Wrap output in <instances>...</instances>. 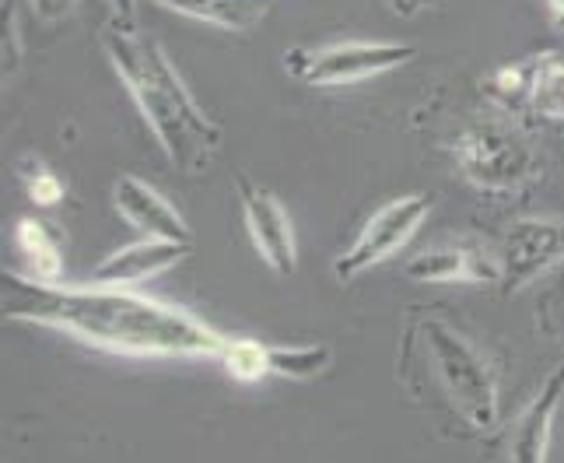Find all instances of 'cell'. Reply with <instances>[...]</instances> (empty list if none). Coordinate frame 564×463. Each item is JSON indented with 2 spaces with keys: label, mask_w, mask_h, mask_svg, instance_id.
I'll return each mask as SVG.
<instances>
[{
  "label": "cell",
  "mask_w": 564,
  "mask_h": 463,
  "mask_svg": "<svg viewBox=\"0 0 564 463\" xmlns=\"http://www.w3.org/2000/svg\"><path fill=\"white\" fill-rule=\"evenodd\" d=\"M4 316L127 358H221L228 337L189 309L120 284L35 281L4 270Z\"/></svg>",
  "instance_id": "6da1fadb"
},
{
  "label": "cell",
  "mask_w": 564,
  "mask_h": 463,
  "mask_svg": "<svg viewBox=\"0 0 564 463\" xmlns=\"http://www.w3.org/2000/svg\"><path fill=\"white\" fill-rule=\"evenodd\" d=\"M102 50L165 159L189 176L207 172L221 151L225 130L193 99L165 46L138 22L109 18L102 29Z\"/></svg>",
  "instance_id": "7a4b0ae2"
},
{
  "label": "cell",
  "mask_w": 564,
  "mask_h": 463,
  "mask_svg": "<svg viewBox=\"0 0 564 463\" xmlns=\"http://www.w3.org/2000/svg\"><path fill=\"white\" fill-rule=\"evenodd\" d=\"M397 365L406 394L424 411H442L449 421H456L459 432L488 435L501 424L495 365L442 316H406Z\"/></svg>",
  "instance_id": "3957f363"
},
{
  "label": "cell",
  "mask_w": 564,
  "mask_h": 463,
  "mask_svg": "<svg viewBox=\"0 0 564 463\" xmlns=\"http://www.w3.org/2000/svg\"><path fill=\"white\" fill-rule=\"evenodd\" d=\"M453 159L459 176L484 193H519L543 172V159L527 133L501 120L466 127L453 144Z\"/></svg>",
  "instance_id": "277c9868"
},
{
  "label": "cell",
  "mask_w": 564,
  "mask_h": 463,
  "mask_svg": "<svg viewBox=\"0 0 564 463\" xmlns=\"http://www.w3.org/2000/svg\"><path fill=\"white\" fill-rule=\"evenodd\" d=\"M417 56L414 43H382V39H344L329 46H291L284 71L308 88H344L372 82L406 67Z\"/></svg>",
  "instance_id": "5b68a950"
},
{
  "label": "cell",
  "mask_w": 564,
  "mask_h": 463,
  "mask_svg": "<svg viewBox=\"0 0 564 463\" xmlns=\"http://www.w3.org/2000/svg\"><path fill=\"white\" fill-rule=\"evenodd\" d=\"M435 201L427 193H403V197L386 201L379 211L368 215V222L358 228V236L351 246L334 260V274L340 284L361 278L365 270H372L386 263L389 257H397L400 249L417 236V228L432 215Z\"/></svg>",
  "instance_id": "8992f818"
},
{
  "label": "cell",
  "mask_w": 564,
  "mask_h": 463,
  "mask_svg": "<svg viewBox=\"0 0 564 463\" xmlns=\"http://www.w3.org/2000/svg\"><path fill=\"white\" fill-rule=\"evenodd\" d=\"M501 292L516 295L564 263V218H519L498 243Z\"/></svg>",
  "instance_id": "52a82bcc"
},
{
  "label": "cell",
  "mask_w": 564,
  "mask_h": 463,
  "mask_svg": "<svg viewBox=\"0 0 564 463\" xmlns=\"http://www.w3.org/2000/svg\"><path fill=\"white\" fill-rule=\"evenodd\" d=\"M236 190H239V207H242V222H246L252 249H257L260 260L274 270L278 278H291L299 270V243H295V225H291L284 204L267 186L252 183L246 172L236 176Z\"/></svg>",
  "instance_id": "ba28073f"
},
{
  "label": "cell",
  "mask_w": 564,
  "mask_h": 463,
  "mask_svg": "<svg viewBox=\"0 0 564 463\" xmlns=\"http://www.w3.org/2000/svg\"><path fill=\"white\" fill-rule=\"evenodd\" d=\"M403 274L417 284H498L501 263L498 249H488L474 239L435 243L406 260Z\"/></svg>",
  "instance_id": "9c48e42d"
},
{
  "label": "cell",
  "mask_w": 564,
  "mask_h": 463,
  "mask_svg": "<svg viewBox=\"0 0 564 463\" xmlns=\"http://www.w3.org/2000/svg\"><path fill=\"white\" fill-rule=\"evenodd\" d=\"M193 243H172V239H138L127 243L120 249H112L109 257H102L91 267V284H120V288H133L162 278L165 270H172L176 263L186 260Z\"/></svg>",
  "instance_id": "30bf717a"
},
{
  "label": "cell",
  "mask_w": 564,
  "mask_h": 463,
  "mask_svg": "<svg viewBox=\"0 0 564 463\" xmlns=\"http://www.w3.org/2000/svg\"><path fill=\"white\" fill-rule=\"evenodd\" d=\"M112 204L120 211V218L133 225L151 239H172V243H193V228L176 207L162 197V190H154L141 176H120L112 186Z\"/></svg>",
  "instance_id": "8fae6325"
},
{
  "label": "cell",
  "mask_w": 564,
  "mask_h": 463,
  "mask_svg": "<svg viewBox=\"0 0 564 463\" xmlns=\"http://www.w3.org/2000/svg\"><path fill=\"white\" fill-rule=\"evenodd\" d=\"M564 400V365L540 383V390L530 397V403L516 414L509 429V463H547L554 418Z\"/></svg>",
  "instance_id": "7c38bea8"
},
{
  "label": "cell",
  "mask_w": 564,
  "mask_h": 463,
  "mask_svg": "<svg viewBox=\"0 0 564 463\" xmlns=\"http://www.w3.org/2000/svg\"><path fill=\"white\" fill-rule=\"evenodd\" d=\"M151 4L193 18V22L214 25L221 32H252L274 11V0H151Z\"/></svg>",
  "instance_id": "4fadbf2b"
},
{
  "label": "cell",
  "mask_w": 564,
  "mask_h": 463,
  "mask_svg": "<svg viewBox=\"0 0 564 463\" xmlns=\"http://www.w3.org/2000/svg\"><path fill=\"white\" fill-rule=\"evenodd\" d=\"M14 246L29 263V278L35 281H64V254L53 232L39 218H18Z\"/></svg>",
  "instance_id": "5bb4252c"
},
{
  "label": "cell",
  "mask_w": 564,
  "mask_h": 463,
  "mask_svg": "<svg viewBox=\"0 0 564 463\" xmlns=\"http://www.w3.org/2000/svg\"><path fill=\"white\" fill-rule=\"evenodd\" d=\"M334 362V347L316 341V344H270V376L308 383L329 369Z\"/></svg>",
  "instance_id": "9a60e30c"
},
{
  "label": "cell",
  "mask_w": 564,
  "mask_h": 463,
  "mask_svg": "<svg viewBox=\"0 0 564 463\" xmlns=\"http://www.w3.org/2000/svg\"><path fill=\"white\" fill-rule=\"evenodd\" d=\"M530 112H536L540 120H564V61L554 50L533 56Z\"/></svg>",
  "instance_id": "2e32d148"
},
{
  "label": "cell",
  "mask_w": 564,
  "mask_h": 463,
  "mask_svg": "<svg viewBox=\"0 0 564 463\" xmlns=\"http://www.w3.org/2000/svg\"><path fill=\"white\" fill-rule=\"evenodd\" d=\"M530 88H533V56L522 64H505L488 77V95L509 112H530Z\"/></svg>",
  "instance_id": "e0dca14e"
},
{
  "label": "cell",
  "mask_w": 564,
  "mask_h": 463,
  "mask_svg": "<svg viewBox=\"0 0 564 463\" xmlns=\"http://www.w3.org/2000/svg\"><path fill=\"white\" fill-rule=\"evenodd\" d=\"M221 365L236 383H260L270 376V344H260L252 337H228Z\"/></svg>",
  "instance_id": "ac0fdd59"
},
{
  "label": "cell",
  "mask_w": 564,
  "mask_h": 463,
  "mask_svg": "<svg viewBox=\"0 0 564 463\" xmlns=\"http://www.w3.org/2000/svg\"><path fill=\"white\" fill-rule=\"evenodd\" d=\"M22 180H25V190H29V201L39 204V207L61 204L64 193H67V183L56 176L53 169L39 165V162H35V169H22Z\"/></svg>",
  "instance_id": "d6986e66"
},
{
  "label": "cell",
  "mask_w": 564,
  "mask_h": 463,
  "mask_svg": "<svg viewBox=\"0 0 564 463\" xmlns=\"http://www.w3.org/2000/svg\"><path fill=\"white\" fill-rule=\"evenodd\" d=\"M0 53H4V82H8V77H14L18 64H22V53H25L14 0H4V39H0Z\"/></svg>",
  "instance_id": "ffe728a7"
},
{
  "label": "cell",
  "mask_w": 564,
  "mask_h": 463,
  "mask_svg": "<svg viewBox=\"0 0 564 463\" xmlns=\"http://www.w3.org/2000/svg\"><path fill=\"white\" fill-rule=\"evenodd\" d=\"M29 4H32V14L39 18V22L56 25V22H64V18L74 14L77 0H29Z\"/></svg>",
  "instance_id": "44dd1931"
},
{
  "label": "cell",
  "mask_w": 564,
  "mask_h": 463,
  "mask_svg": "<svg viewBox=\"0 0 564 463\" xmlns=\"http://www.w3.org/2000/svg\"><path fill=\"white\" fill-rule=\"evenodd\" d=\"M435 4H438V0H389V8H393L400 18H414L424 8H435Z\"/></svg>",
  "instance_id": "7402d4cb"
},
{
  "label": "cell",
  "mask_w": 564,
  "mask_h": 463,
  "mask_svg": "<svg viewBox=\"0 0 564 463\" xmlns=\"http://www.w3.org/2000/svg\"><path fill=\"white\" fill-rule=\"evenodd\" d=\"M109 11L120 22H138V0H109Z\"/></svg>",
  "instance_id": "603a6c76"
},
{
  "label": "cell",
  "mask_w": 564,
  "mask_h": 463,
  "mask_svg": "<svg viewBox=\"0 0 564 463\" xmlns=\"http://www.w3.org/2000/svg\"><path fill=\"white\" fill-rule=\"evenodd\" d=\"M547 11H551V18L557 25H564V0H547Z\"/></svg>",
  "instance_id": "cb8c5ba5"
}]
</instances>
